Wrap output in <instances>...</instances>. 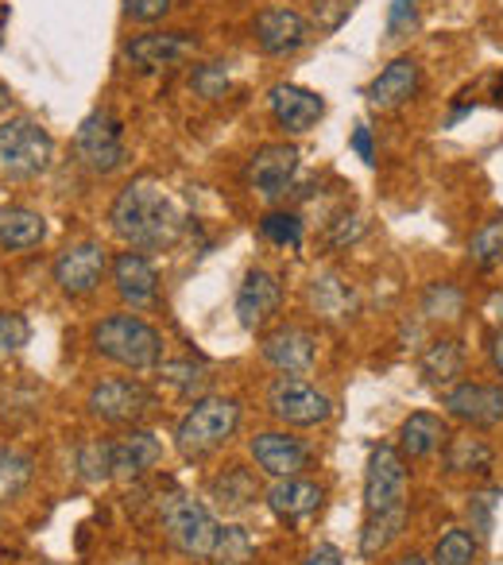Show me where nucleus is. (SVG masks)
Here are the masks:
<instances>
[{
  "label": "nucleus",
  "mask_w": 503,
  "mask_h": 565,
  "mask_svg": "<svg viewBox=\"0 0 503 565\" xmlns=\"http://www.w3.org/2000/svg\"><path fill=\"white\" fill-rule=\"evenodd\" d=\"M410 472L399 446H372L364 469V526L361 554L379 557L403 534L410 515Z\"/></svg>",
  "instance_id": "nucleus-1"
},
{
  "label": "nucleus",
  "mask_w": 503,
  "mask_h": 565,
  "mask_svg": "<svg viewBox=\"0 0 503 565\" xmlns=\"http://www.w3.org/2000/svg\"><path fill=\"white\" fill-rule=\"evenodd\" d=\"M182 210L171 202L163 182L156 179H132L125 190L117 194L109 210V225L128 248L136 252H156V248H171L182 233Z\"/></svg>",
  "instance_id": "nucleus-2"
},
{
  "label": "nucleus",
  "mask_w": 503,
  "mask_h": 565,
  "mask_svg": "<svg viewBox=\"0 0 503 565\" xmlns=\"http://www.w3.org/2000/svg\"><path fill=\"white\" fill-rule=\"evenodd\" d=\"M240 426V403L228 395H202L174 426V446L186 461H205L233 441Z\"/></svg>",
  "instance_id": "nucleus-3"
},
{
  "label": "nucleus",
  "mask_w": 503,
  "mask_h": 565,
  "mask_svg": "<svg viewBox=\"0 0 503 565\" xmlns=\"http://www.w3.org/2000/svg\"><path fill=\"white\" fill-rule=\"evenodd\" d=\"M97 356L128 372H151L163 364V333L140 315H109L94 326Z\"/></svg>",
  "instance_id": "nucleus-4"
},
{
  "label": "nucleus",
  "mask_w": 503,
  "mask_h": 565,
  "mask_svg": "<svg viewBox=\"0 0 503 565\" xmlns=\"http://www.w3.org/2000/svg\"><path fill=\"white\" fill-rule=\"evenodd\" d=\"M159 519H163V531L171 539V546L186 557H210L217 546L221 523L213 519L210 503L194 500L190 492H171L159 503Z\"/></svg>",
  "instance_id": "nucleus-5"
},
{
  "label": "nucleus",
  "mask_w": 503,
  "mask_h": 565,
  "mask_svg": "<svg viewBox=\"0 0 503 565\" xmlns=\"http://www.w3.org/2000/svg\"><path fill=\"white\" fill-rule=\"evenodd\" d=\"M55 163V140L32 117H9L0 125V167L9 179H40Z\"/></svg>",
  "instance_id": "nucleus-6"
},
{
  "label": "nucleus",
  "mask_w": 503,
  "mask_h": 565,
  "mask_svg": "<svg viewBox=\"0 0 503 565\" xmlns=\"http://www.w3.org/2000/svg\"><path fill=\"white\" fill-rule=\"evenodd\" d=\"M74 156L94 174H113L125 167V125L109 109H94L74 132Z\"/></svg>",
  "instance_id": "nucleus-7"
},
{
  "label": "nucleus",
  "mask_w": 503,
  "mask_h": 565,
  "mask_svg": "<svg viewBox=\"0 0 503 565\" xmlns=\"http://www.w3.org/2000/svg\"><path fill=\"white\" fill-rule=\"evenodd\" d=\"M268 411L283 426L310 430V426L330 423L333 399L325 392H318L314 384H307L302 376H279V380H271V387H268Z\"/></svg>",
  "instance_id": "nucleus-8"
},
{
  "label": "nucleus",
  "mask_w": 503,
  "mask_h": 565,
  "mask_svg": "<svg viewBox=\"0 0 503 565\" xmlns=\"http://www.w3.org/2000/svg\"><path fill=\"white\" fill-rule=\"evenodd\" d=\"M86 407L105 426H140L156 411V395L140 380H101L89 392Z\"/></svg>",
  "instance_id": "nucleus-9"
},
{
  "label": "nucleus",
  "mask_w": 503,
  "mask_h": 565,
  "mask_svg": "<svg viewBox=\"0 0 503 565\" xmlns=\"http://www.w3.org/2000/svg\"><path fill=\"white\" fill-rule=\"evenodd\" d=\"M441 407H446V415H453L457 423L472 426V430H495L503 423V387L461 380V384L441 392Z\"/></svg>",
  "instance_id": "nucleus-10"
},
{
  "label": "nucleus",
  "mask_w": 503,
  "mask_h": 565,
  "mask_svg": "<svg viewBox=\"0 0 503 565\" xmlns=\"http://www.w3.org/2000/svg\"><path fill=\"white\" fill-rule=\"evenodd\" d=\"M295 171H299V148L295 143H264L244 167V182H248L264 202H279L291 190Z\"/></svg>",
  "instance_id": "nucleus-11"
},
{
  "label": "nucleus",
  "mask_w": 503,
  "mask_h": 565,
  "mask_svg": "<svg viewBox=\"0 0 503 565\" xmlns=\"http://www.w3.org/2000/svg\"><path fill=\"white\" fill-rule=\"evenodd\" d=\"M105 271H109V252L97 241L71 244L63 256L55 259V282L58 291L71 295V299H86L101 287Z\"/></svg>",
  "instance_id": "nucleus-12"
},
{
  "label": "nucleus",
  "mask_w": 503,
  "mask_h": 565,
  "mask_svg": "<svg viewBox=\"0 0 503 565\" xmlns=\"http://www.w3.org/2000/svg\"><path fill=\"white\" fill-rule=\"evenodd\" d=\"M248 454L256 461V469L268 472L276 480H287V477H302V469H310L314 454L302 438L287 430H264L248 441Z\"/></svg>",
  "instance_id": "nucleus-13"
},
{
  "label": "nucleus",
  "mask_w": 503,
  "mask_h": 565,
  "mask_svg": "<svg viewBox=\"0 0 503 565\" xmlns=\"http://www.w3.org/2000/svg\"><path fill=\"white\" fill-rule=\"evenodd\" d=\"M279 307H283V282L268 267H252L236 291V322L244 330H264L279 315Z\"/></svg>",
  "instance_id": "nucleus-14"
},
{
  "label": "nucleus",
  "mask_w": 503,
  "mask_h": 565,
  "mask_svg": "<svg viewBox=\"0 0 503 565\" xmlns=\"http://www.w3.org/2000/svg\"><path fill=\"white\" fill-rule=\"evenodd\" d=\"M268 109L283 132L302 136L325 117V97L307 86H295V82H279L268 89Z\"/></svg>",
  "instance_id": "nucleus-15"
},
{
  "label": "nucleus",
  "mask_w": 503,
  "mask_h": 565,
  "mask_svg": "<svg viewBox=\"0 0 503 565\" xmlns=\"http://www.w3.org/2000/svg\"><path fill=\"white\" fill-rule=\"evenodd\" d=\"M252 32H256V43H260L264 55H276V58L295 55V51H302L314 40V28L295 9H264L256 17V24H252Z\"/></svg>",
  "instance_id": "nucleus-16"
},
{
  "label": "nucleus",
  "mask_w": 503,
  "mask_h": 565,
  "mask_svg": "<svg viewBox=\"0 0 503 565\" xmlns=\"http://www.w3.org/2000/svg\"><path fill=\"white\" fill-rule=\"evenodd\" d=\"M260 353L283 376H307L318 361V338L302 326H279L264 338Z\"/></svg>",
  "instance_id": "nucleus-17"
},
{
  "label": "nucleus",
  "mask_w": 503,
  "mask_h": 565,
  "mask_svg": "<svg viewBox=\"0 0 503 565\" xmlns=\"http://www.w3.org/2000/svg\"><path fill=\"white\" fill-rule=\"evenodd\" d=\"M194 51H197V43H194V35H186V32H148L128 43L125 58L136 71L156 74V71H167V66H179L182 58H190Z\"/></svg>",
  "instance_id": "nucleus-18"
},
{
  "label": "nucleus",
  "mask_w": 503,
  "mask_h": 565,
  "mask_svg": "<svg viewBox=\"0 0 503 565\" xmlns=\"http://www.w3.org/2000/svg\"><path fill=\"white\" fill-rule=\"evenodd\" d=\"M418 86H422V66H418V58L399 55L372 78L368 105L379 113H392V109H399V105H407L410 97L418 94Z\"/></svg>",
  "instance_id": "nucleus-19"
},
{
  "label": "nucleus",
  "mask_w": 503,
  "mask_h": 565,
  "mask_svg": "<svg viewBox=\"0 0 503 565\" xmlns=\"http://www.w3.org/2000/svg\"><path fill=\"white\" fill-rule=\"evenodd\" d=\"M113 282H117V295L132 310H148L159 299V271L151 267V259L143 252H120L113 259Z\"/></svg>",
  "instance_id": "nucleus-20"
},
{
  "label": "nucleus",
  "mask_w": 503,
  "mask_h": 565,
  "mask_svg": "<svg viewBox=\"0 0 503 565\" xmlns=\"http://www.w3.org/2000/svg\"><path fill=\"white\" fill-rule=\"evenodd\" d=\"M264 500H268L271 515H276L279 523L295 526V523H302V519H310V515H318V511H322L325 492L314 484V480L287 477V480H276Z\"/></svg>",
  "instance_id": "nucleus-21"
},
{
  "label": "nucleus",
  "mask_w": 503,
  "mask_h": 565,
  "mask_svg": "<svg viewBox=\"0 0 503 565\" xmlns=\"http://www.w3.org/2000/svg\"><path fill=\"white\" fill-rule=\"evenodd\" d=\"M159 461H163V441L151 430L132 426V430L113 441V477L140 480V477H148Z\"/></svg>",
  "instance_id": "nucleus-22"
},
{
  "label": "nucleus",
  "mask_w": 503,
  "mask_h": 565,
  "mask_svg": "<svg viewBox=\"0 0 503 565\" xmlns=\"http://www.w3.org/2000/svg\"><path fill=\"white\" fill-rule=\"evenodd\" d=\"M205 495H210L217 511L236 515V511L252 508V503L260 500V480L252 477V469H244V465H228V469H221L217 477L205 484Z\"/></svg>",
  "instance_id": "nucleus-23"
},
{
  "label": "nucleus",
  "mask_w": 503,
  "mask_h": 565,
  "mask_svg": "<svg viewBox=\"0 0 503 565\" xmlns=\"http://www.w3.org/2000/svg\"><path fill=\"white\" fill-rule=\"evenodd\" d=\"M441 461L449 477H488L495 465V449L477 434H449V441L441 446Z\"/></svg>",
  "instance_id": "nucleus-24"
},
{
  "label": "nucleus",
  "mask_w": 503,
  "mask_h": 565,
  "mask_svg": "<svg viewBox=\"0 0 503 565\" xmlns=\"http://www.w3.org/2000/svg\"><path fill=\"white\" fill-rule=\"evenodd\" d=\"M449 441V426L446 418L430 415V411H415L407 423L399 426V454L407 461H422V457H434L441 446Z\"/></svg>",
  "instance_id": "nucleus-25"
},
{
  "label": "nucleus",
  "mask_w": 503,
  "mask_h": 565,
  "mask_svg": "<svg viewBox=\"0 0 503 565\" xmlns=\"http://www.w3.org/2000/svg\"><path fill=\"white\" fill-rule=\"evenodd\" d=\"M418 369H422L426 384L438 387V392L461 384V376H464V349H461V341H453V338L430 341V345H426V353H422V361H418Z\"/></svg>",
  "instance_id": "nucleus-26"
},
{
  "label": "nucleus",
  "mask_w": 503,
  "mask_h": 565,
  "mask_svg": "<svg viewBox=\"0 0 503 565\" xmlns=\"http://www.w3.org/2000/svg\"><path fill=\"white\" fill-rule=\"evenodd\" d=\"M47 221L24 205H0V248L4 252H28L43 244Z\"/></svg>",
  "instance_id": "nucleus-27"
},
{
  "label": "nucleus",
  "mask_w": 503,
  "mask_h": 565,
  "mask_svg": "<svg viewBox=\"0 0 503 565\" xmlns=\"http://www.w3.org/2000/svg\"><path fill=\"white\" fill-rule=\"evenodd\" d=\"M480 539L469 531V526H449L438 542H434V565H472L477 562Z\"/></svg>",
  "instance_id": "nucleus-28"
},
{
  "label": "nucleus",
  "mask_w": 503,
  "mask_h": 565,
  "mask_svg": "<svg viewBox=\"0 0 503 565\" xmlns=\"http://www.w3.org/2000/svg\"><path fill=\"white\" fill-rule=\"evenodd\" d=\"M469 259L477 267H492L503 259V217L488 221V225H480L477 233H472L469 241Z\"/></svg>",
  "instance_id": "nucleus-29"
},
{
  "label": "nucleus",
  "mask_w": 503,
  "mask_h": 565,
  "mask_svg": "<svg viewBox=\"0 0 503 565\" xmlns=\"http://www.w3.org/2000/svg\"><path fill=\"white\" fill-rule=\"evenodd\" d=\"M252 554H256V546H252L248 531H240V526H221L210 562L213 565H244V562H252Z\"/></svg>",
  "instance_id": "nucleus-30"
},
{
  "label": "nucleus",
  "mask_w": 503,
  "mask_h": 565,
  "mask_svg": "<svg viewBox=\"0 0 503 565\" xmlns=\"http://www.w3.org/2000/svg\"><path fill=\"white\" fill-rule=\"evenodd\" d=\"M500 495H503V488H484V492H472L469 503H464V511H469V523H472V534H477L480 542L492 539Z\"/></svg>",
  "instance_id": "nucleus-31"
},
{
  "label": "nucleus",
  "mask_w": 503,
  "mask_h": 565,
  "mask_svg": "<svg viewBox=\"0 0 503 565\" xmlns=\"http://www.w3.org/2000/svg\"><path fill=\"white\" fill-rule=\"evenodd\" d=\"M310 302H314L322 315L345 318L349 315V287L338 279V275H322V279L310 282Z\"/></svg>",
  "instance_id": "nucleus-32"
},
{
  "label": "nucleus",
  "mask_w": 503,
  "mask_h": 565,
  "mask_svg": "<svg viewBox=\"0 0 503 565\" xmlns=\"http://www.w3.org/2000/svg\"><path fill=\"white\" fill-rule=\"evenodd\" d=\"M426 318H441V322H457L464 315V295L457 291L453 282H434L422 299Z\"/></svg>",
  "instance_id": "nucleus-33"
},
{
  "label": "nucleus",
  "mask_w": 503,
  "mask_h": 565,
  "mask_svg": "<svg viewBox=\"0 0 503 565\" xmlns=\"http://www.w3.org/2000/svg\"><path fill=\"white\" fill-rule=\"evenodd\" d=\"M260 233L268 236L271 244H279V248H299L302 244V221H299V213L271 210L260 217Z\"/></svg>",
  "instance_id": "nucleus-34"
},
{
  "label": "nucleus",
  "mask_w": 503,
  "mask_h": 565,
  "mask_svg": "<svg viewBox=\"0 0 503 565\" xmlns=\"http://www.w3.org/2000/svg\"><path fill=\"white\" fill-rule=\"evenodd\" d=\"M78 472L89 484H101L113 477V441H89L78 454Z\"/></svg>",
  "instance_id": "nucleus-35"
},
{
  "label": "nucleus",
  "mask_w": 503,
  "mask_h": 565,
  "mask_svg": "<svg viewBox=\"0 0 503 565\" xmlns=\"http://www.w3.org/2000/svg\"><path fill=\"white\" fill-rule=\"evenodd\" d=\"M353 9H356V0H314L310 17H314L318 35L341 32V24H345V20L353 17Z\"/></svg>",
  "instance_id": "nucleus-36"
},
{
  "label": "nucleus",
  "mask_w": 503,
  "mask_h": 565,
  "mask_svg": "<svg viewBox=\"0 0 503 565\" xmlns=\"http://www.w3.org/2000/svg\"><path fill=\"white\" fill-rule=\"evenodd\" d=\"M190 86H194V94L205 97V102H217V97L228 89V71L221 63H205V66H197V71H194Z\"/></svg>",
  "instance_id": "nucleus-37"
},
{
  "label": "nucleus",
  "mask_w": 503,
  "mask_h": 565,
  "mask_svg": "<svg viewBox=\"0 0 503 565\" xmlns=\"http://www.w3.org/2000/svg\"><path fill=\"white\" fill-rule=\"evenodd\" d=\"M28 338H32L28 318L17 310H0V353H17L20 345H28Z\"/></svg>",
  "instance_id": "nucleus-38"
},
{
  "label": "nucleus",
  "mask_w": 503,
  "mask_h": 565,
  "mask_svg": "<svg viewBox=\"0 0 503 565\" xmlns=\"http://www.w3.org/2000/svg\"><path fill=\"white\" fill-rule=\"evenodd\" d=\"M159 380L163 384H171L174 392H182V395H190L197 384H202V369L197 364H190V361H171V364H159Z\"/></svg>",
  "instance_id": "nucleus-39"
},
{
  "label": "nucleus",
  "mask_w": 503,
  "mask_h": 565,
  "mask_svg": "<svg viewBox=\"0 0 503 565\" xmlns=\"http://www.w3.org/2000/svg\"><path fill=\"white\" fill-rule=\"evenodd\" d=\"M28 477H32V461L20 454H9V449H0V492L12 495Z\"/></svg>",
  "instance_id": "nucleus-40"
},
{
  "label": "nucleus",
  "mask_w": 503,
  "mask_h": 565,
  "mask_svg": "<svg viewBox=\"0 0 503 565\" xmlns=\"http://www.w3.org/2000/svg\"><path fill=\"white\" fill-rule=\"evenodd\" d=\"M415 24H418V0H392V9H387V35L403 40Z\"/></svg>",
  "instance_id": "nucleus-41"
},
{
  "label": "nucleus",
  "mask_w": 503,
  "mask_h": 565,
  "mask_svg": "<svg viewBox=\"0 0 503 565\" xmlns=\"http://www.w3.org/2000/svg\"><path fill=\"white\" fill-rule=\"evenodd\" d=\"M174 9V0H125V17L136 24H156Z\"/></svg>",
  "instance_id": "nucleus-42"
},
{
  "label": "nucleus",
  "mask_w": 503,
  "mask_h": 565,
  "mask_svg": "<svg viewBox=\"0 0 503 565\" xmlns=\"http://www.w3.org/2000/svg\"><path fill=\"white\" fill-rule=\"evenodd\" d=\"M302 565H345V557H341L338 546H330V542H318L314 550L307 554V562Z\"/></svg>",
  "instance_id": "nucleus-43"
},
{
  "label": "nucleus",
  "mask_w": 503,
  "mask_h": 565,
  "mask_svg": "<svg viewBox=\"0 0 503 565\" xmlns=\"http://www.w3.org/2000/svg\"><path fill=\"white\" fill-rule=\"evenodd\" d=\"M353 151L364 159V163H376V148H372V128L368 125L353 128Z\"/></svg>",
  "instance_id": "nucleus-44"
},
{
  "label": "nucleus",
  "mask_w": 503,
  "mask_h": 565,
  "mask_svg": "<svg viewBox=\"0 0 503 565\" xmlns=\"http://www.w3.org/2000/svg\"><path fill=\"white\" fill-rule=\"evenodd\" d=\"M488 356H492V369L503 376V330L492 338V345H488Z\"/></svg>",
  "instance_id": "nucleus-45"
},
{
  "label": "nucleus",
  "mask_w": 503,
  "mask_h": 565,
  "mask_svg": "<svg viewBox=\"0 0 503 565\" xmlns=\"http://www.w3.org/2000/svg\"><path fill=\"white\" fill-rule=\"evenodd\" d=\"M395 565H430V562H426V557H418V554H407V557H399Z\"/></svg>",
  "instance_id": "nucleus-46"
},
{
  "label": "nucleus",
  "mask_w": 503,
  "mask_h": 565,
  "mask_svg": "<svg viewBox=\"0 0 503 565\" xmlns=\"http://www.w3.org/2000/svg\"><path fill=\"white\" fill-rule=\"evenodd\" d=\"M9 102H12L9 86H4V82H0V109H9Z\"/></svg>",
  "instance_id": "nucleus-47"
}]
</instances>
